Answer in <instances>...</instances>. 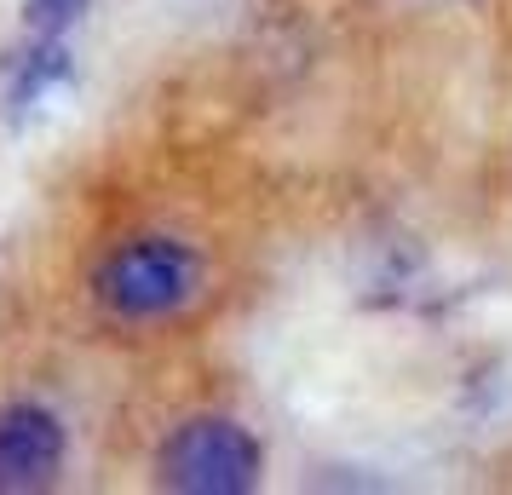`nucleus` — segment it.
<instances>
[{"label":"nucleus","mask_w":512,"mask_h":495,"mask_svg":"<svg viewBox=\"0 0 512 495\" xmlns=\"http://www.w3.org/2000/svg\"><path fill=\"white\" fill-rule=\"evenodd\" d=\"M213 300V260L202 242L139 225L110 236L87 265V306L116 334H173Z\"/></svg>","instance_id":"nucleus-1"},{"label":"nucleus","mask_w":512,"mask_h":495,"mask_svg":"<svg viewBox=\"0 0 512 495\" xmlns=\"http://www.w3.org/2000/svg\"><path fill=\"white\" fill-rule=\"evenodd\" d=\"M265 449L236 415H185L156 449V484L185 495H236L254 490Z\"/></svg>","instance_id":"nucleus-2"},{"label":"nucleus","mask_w":512,"mask_h":495,"mask_svg":"<svg viewBox=\"0 0 512 495\" xmlns=\"http://www.w3.org/2000/svg\"><path fill=\"white\" fill-rule=\"evenodd\" d=\"M70 467V426L41 398H0V495L52 490Z\"/></svg>","instance_id":"nucleus-3"},{"label":"nucleus","mask_w":512,"mask_h":495,"mask_svg":"<svg viewBox=\"0 0 512 495\" xmlns=\"http://www.w3.org/2000/svg\"><path fill=\"white\" fill-rule=\"evenodd\" d=\"M81 12H87V0H29V6H24V24H29V35L58 41V35H64Z\"/></svg>","instance_id":"nucleus-4"}]
</instances>
